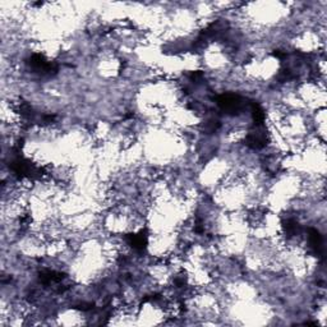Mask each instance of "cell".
<instances>
[{
	"label": "cell",
	"mask_w": 327,
	"mask_h": 327,
	"mask_svg": "<svg viewBox=\"0 0 327 327\" xmlns=\"http://www.w3.org/2000/svg\"><path fill=\"white\" fill-rule=\"evenodd\" d=\"M308 243L309 247L317 256L324 255V239L322 235L318 233L316 229H309L308 230Z\"/></svg>",
	"instance_id": "3957f363"
},
{
	"label": "cell",
	"mask_w": 327,
	"mask_h": 327,
	"mask_svg": "<svg viewBox=\"0 0 327 327\" xmlns=\"http://www.w3.org/2000/svg\"><path fill=\"white\" fill-rule=\"evenodd\" d=\"M249 106H251L252 116H253V120H255V125H264V121H265L264 109H262L257 103H255V101H252V103L249 104Z\"/></svg>",
	"instance_id": "5b68a950"
},
{
	"label": "cell",
	"mask_w": 327,
	"mask_h": 327,
	"mask_svg": "<svg viewBox=\"0 0 327 327\" xmlns=\"http://www.w3.org/2000/svg\"><path fill=\"white\" fill-rule=\"evenodd\" d=\"M216 103L222 111L231 115L239 114L244 108V100L238 95H221L216 99Z\"/></svg>",
	"instance_id": "6da1fadb"
},
{
	"label": "cell",
	"mask_w": 327,
	"mask_h": 327,
	"mask_svg": "<svg viewBox=\"0 0 327 327\" xmlns=\"http://www.w3.org/2000/svg\"><path fill=\"white\" fill-rule=\"evenodd\" d=\"M284 227H285V231H286V234H288V235H290V236L297 235V234L299 233V230H300L299 224H298L295 220H291V218L286 220V222L284 224Z\"/></svg>",
	"instance_id": "8992f818"
},
{
	"label": "cell",
	"mask_w": 327,
	"mask_h": 327,
	"mask_svg": "<svg viewBox=\"0 0 327 327\" xmlns=\"http://www.w3.org/2000/svg\"><path fill=\"white\" fill-rule=\"evenodd\" d=\"M129 245H132L137 252H143L147 245V234L146 231H141L140 234H132L127 236Z\"/></svg>",
	"instance_id": "277c9868"
},
{
	"label": "cell",
	"mask_w": 327,
	"mask_h": 327,
	"mask_svg": "<svg viewBox=\"0 0 327 327\" xmlns=\"http://www.w3.org/2000/svg\"><path fill=\"white\" fill-rule=\"evenodd\" d=\"M266 142L267 136L264 125H255V129L249 132L247 140H245V145L255 150L264 149L266 146Z\"/></svg>",
	"instance_id": "7a4b0ae2"
}]
</instances>
